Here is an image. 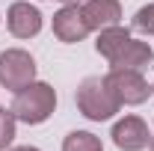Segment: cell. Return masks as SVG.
I'll return each instance as SVG.
<instances>
[{
    "mask_svg": "<svg viewBox=\"0 0 154 151\" xmlns=\"http://www.w3.org/2000/svg\"><path fill=\"white\" fill-rule=\"evenodd\" d=\"M9 110L24 125H42V122H48L54 116V110H57V89L51 83L33 80L21 92H15V101H12Z\"/></svg>",
    "mask_w": 154,
    "mask_h": 151,
    "instance_id": "cell-1",
    "label": "cell"
},
{
    "mask_svg": "<svg viewBox=\"0 0 154 151\" xmlns=\"http://www.w3.org/2000/svg\"><path fill=\"white\" fill-rule=\"evenodd\" d=\"M77 110L89 122H107L122 110V101L110 89L107 77H86L77 86Z\"/></svg>",
    "mask_w": 154,
    "mask_h": 151,
    "instance_id": "cell-2",
    "label": "cell"
},
{
    "mask_svg": "<svg viewBox=\"0 0 154 151\" xmlns=\"http://www.w3.org/2000/svg\"><path fill=\"white\" fill-rule=\"evenodd\" d=\"M36 80V59L21 48H9L0 54V86L9 92H21Z\"/></svg>",
    "mask_w": 154,
    "mask_h": 151,
    "instance_id": "cell-3",
    "label": "cell"
},
{
    "mask_svg": "<svg viewBox=\"0 0 154 151\" xmlns=\"http://www.w3.org/2000/svg\"><path fill=\"white\" fill-rule=\"evenodd\" d=\"M104 77H107L110 89L116 92V98L122 104H128V107L145 104L148 95H151L148 80L139 74V71H134V68H110V74H104Z\"/></svg>",
    "mask_w": 154,
    "mask_h": 151,
    "instance_id": "cell-4",
    "label": "cell"
},
{
    "mask_svg": "<svg viewBox=\"0 0 154 151\" xmlns=\"http://www.w3.org/2000/svg\"><path fill=\"white\" fill-rule=\"evenodd\" d=\"M113 142L116 148L122 151H142L148 148V142H151V133H148V125L139 119V116H125V119H119L113 125Z\"/></svg>",
    "mask_w": 154,
    "mask_h": 151,
    "instance_id": "cell-5",
    "label": "cell"
},
{
    "mask_svg": "<svg viewBox=\"0 0 154 151\" xmlns=\"http://www.w3.org/2000/svg\"><path fill=\"white\" fill-rule=\"evenodd\" d=\"M6 27L15 39H33L42 33V12L30 0H18L6 12Z\"/></svg>",
    "mask_w": 154,
    "mask_h": 151,
    "instance_id": "cell-6",
    "label": "cell"
},
{
    "mask_svg": "<svg viewBox=\"0 0 154 151\" xmlns=\"http://www.w3.org/2000/svg\"><path fill=\"white\" fill-rule=\"evenodd\" d=\"M89 24L83 18V9L80 6H62L57 15H54V36L65 45H74V42H83L89 36Z\"/></svg>",
    "mask_w": 154,
    "mask_h": 151,
    "instance_id": "cell-7",
    "label": "cell"
},
{
    "mask_svg": "<svg viewBox=\"0 0 154 151\" xmlns=\"http://www.w3.org/2000/svg\"><path fill=\"white\" fill-rule=\"evenodd\" d=\"M80 9H83V18L89 24V30L116 27L122 21V3L119 0H83Z\"/></svg>",
    "mask_w": 154,
    "mask_h": 151,
    "instance_id": "cell-8",
    "label": "cell"
},
{
    "mask_svg": "<svg viewBox=\"0 0 154 151\" xmlns=\"http://www.w3.org/2000/svg\"><path fill=\"white\" fill-rule=\"evenodd\" d=\"M154 62V51L148 42H136L134 36L128 39V45L110 59V68H134V71H142L145 65Z\"/></svg>",
    "mask_w": 154,
    "mask_h": 151,
    "instance_id": "cell-9",
    "label": "cell"
},
{
    "mask_svg": "<svg viewBox=\"0 0 154 151\" xmlns=\"http://www.w3.org/2000/svg\"><path fill=\"white\" fill-rule=\"evenodd\" d=\"M128 39H131V30H125V27H119V24H116V27H104V30H98L95 51L110 62V59L128 45Z\"/></svg>",
    "mask_w": 154,
    "mask_h": 151,
    "instance_id": "cell-10",
    "label": "cell"
},
{
    "mask_svg": "<svg viewBox=\"0 0 154 151\" xmlns=\"http://www.w3.org/2000/svg\"><path fill=\"white\" fill-rule=\"evenodd\" d=\"M62 151H104L101 139L89 131H71L62 139Z\"/></svg>",
    "mask_w": 154,
    "mask_h": 151,
    "instance_id": "cell-11",
    "label": "cell"
},
{
    "mask_svg": "<svg viewBox=\"0 0 154 151\" xmlns=\"http://www.w3.org/2000/svg\"><path fill=\"white\" fill-rule=\"evenodd\" d=\"M15 128H18V119L12 110H3L0 107V151H6L15 139Z\"/></svg>",
    "mask_w": 154,
    "mask_h": 151,
    "instance_id": "cell-12",
    "label": "cell"
},
{
    "mask_svg": "<svg viewBox=\"0 0 154 151\" xmlns=\"http://www.w3.org/2000/svg\"><path fill=\"white\" fill-rule=\"evenodd\" d=\"M134 30L136 33H145V36H154V3L142 6L134 15Z\"/></svg>",
    "mask_w": 154,
    "mask_h": 151,
    "instance_id": "cell-13",
    "label": "cell"
},
{
    "mask_svg": "<svg viewBox=\"0 0 154 151\" xmlns=\"http://www.w3.org/2000/svg\"><path fill=\"white\" fill-rule=\"evenodd\" d=\"M59 3H62V6H80L83 0H59Z\"/></svg>",
    "mask_w": 154,
    "mask_h": 151,
    "instance_id": "cell-14",
    "label": "cell"
},
{
    "mask_svg": "<svg viewBox=\"0 0 154 151\" xmlns=\"http://www.w3.org/2000/svg\"><path fill=\"white\" fill-rule=\"evenodd\" d=\"M9 151H38V148H33V145H18V148H9Z\"/></svg>",
    "mask_w": 154,
    "mask_h": 151,
    "instance_id": "cell-15",
    "label": "cell"
},
{
    "mask_svg": "<svg viewBox=\"0 0 154 151\" xmlns=\"http://www.w3.org/2000/svg\"><path fill=\"white\" fill-rule=\"evenodd\" d=\"M148 148H151V151H154V133H151V142H148Z\"/></svg>",
    "mask_w": 154,
    "mask_h": 151,
    "instance_id": "cell-16",
    "label": "cell"
},
{
    "mask_svg": "<svg viewBox=\"0 0 154 151\" xmlns=\"http://www.w3.org/2000/svg\"><path fill=\"white\" fill-rule=\"evenodd\" d=\"M151 95H154V83H151Z\"/></svg>",
    "mask_w": 154,
    "mask_h": 151,
    "instance_id": "cell-17",
    "label": "cell"
}]
</instances>
